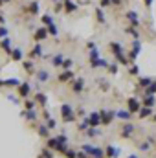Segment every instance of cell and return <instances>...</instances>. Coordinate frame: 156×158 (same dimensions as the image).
<instances>
[{"label":"cell","instance_id":"6da1fadb","mask_svg":"<svg viewBox=\"0 0 156 158\" xmlns=\"http://www.w3.org/2000/svg\"><path fill=\"white\" fill-rule=\"evenodd\" d=\"M61 116H63V121H64V123H74V121H77V114L74 112V107L68 105V103H63V105H61Z\"/></svg>","mask_w":156,"mask_h":158},{"label":"cell","instance_id":"7a4b0ae2","mask_svg":"<svg viewBox=\"0 0 156 158\" xmlns=\"http://www.w3.org/2000/svg\"><path fill=\"white\" fill-rule=\"evenodd\" d=\"M99 114H101V125L103 127H109L116 119V110L114 109H99Z\"/></svg>","mask_w":156,"mask_h":158},{"label":"cell","instance_id":"3957f363","mask_svg":"<svg viewBox=\"0 0 156 158\" xmlns=\"http://www.w3.org/2000/svg\"><path fill=\"white\" fill-rule=\"evenodd\" d=\"M134 131H136V125H134V123L123 121V125H121V129H119V136H121L123 140H129V138H132Z\"/></svg>","mask_w":156,"mask_h":158},{"label":"cell","instance_id":"277c9868","mask_svg":"<svg viewBox=\"0 0 156 158\" xmlns=\"http://www.w3.org/2000/svg\"><path fill=\"white\" fill-rule=\"evenodd\" d=\"M142 107H143V105H142V101H140L136 96H130V98H127V109H129L132 114H138Z\"/></svg>","mask_w":156,"mask_h":158},{"label":"cell","instance_id":"5b68a950","mask_svg":"<svg viewBox=\"0 0 156 158\" xmlns=\"http://www.w3.org/2000/svg\"><path fill=\"white\" fill-rule=\"evenodd\" d=\"M125 19H127V22H129V26H134V28H140V24H142V20H140V17H138V13H136L134 9H129V11L125 13Z\"/></svg>","mask_w":156,"mask_h":158},{"label":"cell","instance_id":"8992f818","mask_svg":"<svg viewBox=\"0 0 156 158\" xmlns=\"http://www.w3.org/2000/svg\"><path fill=\"white\" fill-rule=\"evenodd\" d=\"M109 50H110V53L114 55V59L119 57V55H125V48H123V44H121V42H116V40L109 42Z\"/></svg>","mask_w":156,"mask_h":158},{"label":"cell","instance_id":"52a82bcc","mask_svg":"<svg viewBox=\"0 0 156 158\" xmlns=\"http://www.w3.org/2000/svg\"><path fill=\"white\" fill-rule=\"evenodd\" d=\"M18 98L20 99H28L30 96H31V85H30V81H24L20 86H18Z\"/></svg>","mask_w":156,"mask_h":158},{"label":"cell","instance_id":"ba28073f","mask_svg":"<svg viewBox=\"0 0 156 158\" xmlns=\"http://www.w3.org/2000/svg\"><path fill=\"white\" fill-rule=\"evenodd\" d=\"M50 37V33H48V28L46 26H40L35 30V33H33V40L35 42H42V40H46Z\"/></svg>","mask_w":156,"mask_h":158},{"label":"cell","instance_id":"9c48e42d","mask_svg":"<svg viewBox=\"0 0 156 158\" xmlns=\"http://www.w3.org/2000/svg\"><path fill=\"white\" fill-rule=\"evenodd\" d=\"M70 88H72V92H74V94H77V96H79V94L84 90V79H83V77H76L72 83H70Z\"/></svg>","mask_w":156,"mask_h":158},{"label":"cell","instance_id":"30bf717a","mask_svg":"<svg viewBox=\"0 0 156 158\" xmlns=\"http://www.w3.org/2000/svg\"><path fill=\"white\" fill-rule=\"evenodd\" d=\"M140 52H142V40L134 39V40H132V50L129 52V59H130V61H134V59L140 55Z\"/></svg>","mask_w":156,"mask_h":158},{"label":"cell","instance_id":"8fae6325","mask_svg":"<svg viewBox=\"0 0 156 158\" xmlns=\"http://www.w3.org/2000/svg\"><path fill=\"white\" fill-rule=\"evenodd\" d=\"M74 79H76V74H74L72 70H63V72L59 74L57 81H59V83H72Z\"/></svg>","mask_w":156,"mask_h":158},{"label":"cell","instance_id":"7c38bea8","mask_svg":"<svg viewBox=\"0 0 156 158\" xmlns=\"http://www.w3.org/2000/svg\"><path fill=\"white\" fill-rule=\"evenodd\" d=\"M35 131H37V134H39L40 138H44V140H48V138H50V132H51V131L48 129V125H46L44 121H40L39 125L35 127Z\"/></svg>","mask_w":156,"mask_h":158},{"label":"cell","instance_id":"4fadbf2b","mask_svg":"<svg viewBox=\"0 0 156 158\" xmlns=\"http://www.w3.org/2000/svg\"><path fill=\"white\" fill-rule=\"evenodd\" d=\"M20 116L26 119V121H37V119H39V112H37V109H33V110H26V109H24V110L20 112Z\"/></svg>","mask_w":156,"mask_h":158},{"label":"cell","instance_id":"5bb4252c","mask_svg":"<svg viewBox=\"0 0 156 158\" xmlns=\"http://www.w3.org/2000/svg\"><path fill=\"white\" fill-rule=\"evenodd\" d=\"M116 118L121 119V121H130V119H132V112H130L129 109H117Z\"/></svg>","mask_w":156,"mask_h":158},{"label":"cell","instance_id":"9a60e30c","mask_svg":"<svg viewBox=\"0 0 156 158\" xmlns=\"http://www.w3.org/2000/svg\"><path fill=\"white\" fill-rule=\"evenodd\" d=\"M142 105H143V107H151V109H154L156 96H153V94H145V96L142 98Z\"/></svg>","mask_w":156,"mask_h":158},{"label":"cell","instance_id":"2e32d148","mask_svg":"<svg viewBox=\"0 0 156 158\" xmlns=\"http://www.w3.org/2000/svg\"><path fill=\"white\" fill-rule=\"evenodd\" d=\"M101 127H90L86 132H84V136L86 138H90V140H94V138H101Z\"/></svg>","mask_w":156,"mask_h":158},{"label":"cell","instance_id":"e0dca14e","mask_svg":"<svg viewBox=\"0 0 156 158\" xmlns=\"http://www.w3.org/2000/svg\"><path fill=\"white\" fill-rule=\"evenodd\" d=\"M105 155H107V158H119V147H116V145H107L105 147Z\"/></svg>","mask_w":156,"mask_h":158},{"label":"cell","instance_id":"ac0fdd59","mask_svg":"<svg viewBox=\"0 0 156 158\" xmlns=\"http://www.w3.org/2000/svg\"><path fill=\"white\" fill-rule=\"evenodd\" d=\"M30 57H31V59H35V57H44V48H42L40 42H35L33 50L30 52Z\"/></svg>","mask_w":156,"mask_h":158},{"label":"cell","instance_id":"d6986e66","mask_svg":"<svg viewBox=\"0 0 156 158\" xmlns=\"http://www.w3.org/2000/svg\"><path fill=\"white\" fill-rule=\"evenodd\" d=\"M33 99L37 101V105H40L42 109H46V105H48V96H46L44 92H37V94L33 96Z\"/></svg>","mask_w":156,"mask_h":158},{"label":"cell","instance_id":"ffe728a7","mask_svg":"<svg viewBox=\"0 0 156 158\" xmlns=\"http://www.w3.org/2000/svg\"><path fill=\"white\" fill-rule=\"evenodd\" d=\"M153 116H154V109H151V107H142L140 112H138V118H142V119L153 118Z\"/></svg>","mask_w":156,"mask_h":158},{"label":"cell","instance_id":"44dd1931","mask_svg":"<svg viewBox=\"0 0 156 158\" xmlns=\"http://www.w3.org/2000/svg\"><path fill=\"white\" fill-rule=\"evenodd\" d=\"M35 76H37V81H39V83H48V81L51 79L50 72H48V70H44V68L37 70V74H35Z\"/></svg>","mask_w":156,"mask_h":158},{"label":"cell","instance_id":"7402d4cb","mask_svg":"<svg viewBox=\"0 0 156 158\" xmlns=\"http://www.w3.org/2000/svg\"><path fill=\"white\" fill-rule=\"evenodd\" d=\"M63 4H64V11L66 13H76L79 9V4H76L74 0H63Z\"/></svg>","mask_w":156,"mask_h":158},{"label":"cell","instance_id":"603a6c76","mask_svg":"<svg viewBox=\"0 0 156 158\" xmlns=\"http://www.w3.org/2000/svg\"><path fill=\"white\" fill-rule=\"evenodd\" d=\"M109 61L107 59H103V57H99V59H96V61H90V66L92 68H109Z\"/></svg>","mask_w":156,"mask_h":158},{"label":"cell","instance_id":"cb8c5ba5","mask_svg":"<svg viewBox=\"0 0 156 158\" xmlns=\"http://www.w3.org/2000/svg\"><path fill=\"white\" fill-rule=\"evenodd\" d=\"M88 118H90V125L92 127H101V114H99V110L97 112H90Z\"/></svg>","mask_w":156,"mask_h":158},{"label":"cell","instance_id":"d4e9b609","mask_svg":"<svg viewBox=\"0 0 156 158\" xmlns=\"http://www.w3.org/2000/svg\"><path fill=\"white\" fill-rule=\"evenodd\" d=\"M90 156L92 158H107V155H105V147H97V145H94L92 151H90Z\"/></svg>","mask_w":156,"mask_h":158},{"label":"cell","instance_id":"484cf974","mask_svg":"<svg viewBox=\"0 0 156 158\" xmlns=\"http://www.w3.org/2000/svg\"><path fill=\"white\" fill-rule=\"evenodd\" d=\"M90 127H92V125H90V118H88V116H86V118H81V121L77 123V131L79 132H86Z\"/></svg>","mask_w":156,"mask_h":158},{"label":"cell","instance_id":"4316f807","mask_svg":"<svg viewBox=\"0 0 156 158\" xmlns=\"http://www.w3.org/2000/svg\"><path fill=\"white\" fill-rule=\"evenodd\" d=\"M0 48H2L7 55H11V52H13V48H11V39H9V37L2 39V40H0Z\"/></svg>","mask_w":156,"mask_h":158},{"label":"cell","instance_id":"83f0119b","mask_svg":"<svg viewBox=\"0 0 156 158\" xmlns=\"http://www.w3.org/2000/svg\"><path fill=\"white\" fill-rule=\"evenodd\" d=\"M22 68H24L26 74H30V76L37 74V72H35V63H33V61H22Z\"/></svg>","mask_w":156,"mask_h":158},{"label":"cell","instance_id":"f1b7e54d","mask_svg":"<svg viewBox=\"0 0 156 158\" xmlns=\"http://www.w3.org/2000/svg\"><path fill=\"white\" fill-rule=\"evenodd\" d=\"M22 57H24V52L20 50V48H13V52H11V55H9V59L11 61H22Z\"/></svg>","mask_w":156,"mask_h":158},{"label":"cell","instance_id":"f546056e","mask_svg":"<svg viewBox=\"0 0 156 158\" xmlns=\"http://www.w3.org/2000/svg\"><path fill=\"white\" fill-rule=\"evenodd\" d=\"M20 85H22V81H20V79H17V77L4 79V86H11V88H13V86H17V88H18Z\"/></svg>","mask_w":156,"mask_h":158},{"label":"cell","instance_id":"4dcf8cb0","mask_svg":"<svg viewBox=\"0 0 156 158\" xmlns=\"http://www.w3.org/2000/svg\"><path fill=\"white\" fill-rule=\"evenodd\" d=\"M153 81H154L153 77H140L138 79V86H142V88L145 90V88H149V86L153 85Z\"/></svg>","mask_w":156,"mask_h":158},{"label":"cell","instance_id":"1f68e13d","mask_svg":"<svg viewBox=\"0 0 156 158\" xmlns=\"http://www.w3.org/2000/svg\"><path fill=\"white\" fill-rule=\"evenodd\" d=\"M24 11H30L31 15H37V13H39V2L35 0V2H31V4H28V6L24 7Z\"/></svg>","mask_w":156,"mask_h":158},{"label":"cell","instance_id":"d6a6232c","mask_svg":"<svg viewBox=\"0 0 156 158\" xmlns=\"http://www.w3.org/2000/svg\"><path fill=\"white\" fill-rule=\"evenodd\" d=\"M125 33L130 35L132 39H140V31H138V28H134V26H127V28H125Z\"/></svg>","mask_w":156,"mask_h":158},{"label":"cell","instance_id":"836d02e7","mask_svg":"<svg viewBox=\"0 0 156 158\" xmlns=\"http://www.w3.org/2000/svg\"><path fill=\"white\" fill-rule=\"evenodd\" d=\"M63 63H64V57H63L61 53H57V55H53V57H51V64H53V66L61 68V66H63Z\"/></svg>","mask_w":156,"mask_h":158},{"label":"cell","instance_id":"e575fe53","mask_svg":"<svg viewBox=\"0 0 156 158\" xmlns=\"http://www.w3.org/2000/svg\"><path fill=\"white\" fill-rule=\"evenodd\" d=\"M53 153H55V151H51L50 147H42V149H40V155L37 158H53Z\"/></svg>","mask_w":156,"mask_h":158},{"label":"cell","instance_id":"d590c367","mask_svg":"<svg viewBox=\"0 0 156 158\" xmlns=\"http://www.w3.org/2000/svg\"><path fill=\"white\" fill-rule=\"evenodd\" d=\"M96 17H97V22H99V24H107L105 13H103V7H96Z\"/></svg>","mask_w":156,"mask_h":158},{"label":"cell","instance_id":"8d00e7d4","mask_svg":"<svg viewBox=\"0 0 156 158\" xmlns=\"http://www.w3.org/2000/svg\"><path fill=\"white\" fill-rule=\"evenodd\" d=\"M151 143L147 142V140H142V142H138V149L142 151V153H147V151H151Z\"/></svg>","mask_w":156,"mask_h":158},{"label":"cell","instance_id":"74e56055","mask_svg":"<svg viewBox=\"0 0 156 158\" xmlns=\"http://www.w3.org/2000/svg\"><path fill=\"white\" fill-rule=\"evenodd\" d=\"M24 109L26 110H33V109H37V101L35 99H24Z\"/></svg>","mask_w":156,"mask_h":158},{"label":"cell","instance_id":"f35d334b","mask_svg":"<svg viewBox=\"0 0 156 158\" xmlns=\"http://www.w3.org/2000/svg\"><path fill=\"white\" fill-rule=\"evenodd\" d=\"M40 22H42L44 26H51V24H55V22H53V17H51V15H48V13L40 17Z\"/></svg>","mask_w":156,"mask_h":158},{"label":"cell","instance_id":"ab89813d","mask_svg":"<svg viewBox=\"0 0 156 158\" xmlns=\"http://www.w3.org/2000/svg\"><path fill=\"white\" fill-rule=\"evenodd\" d=\"M55 140H57L59 143H63V145H68V142H70V138H68L64 132H61V134H55Z\"/></svg>","mask_w":156,"mask_h":158},{"label":"cell","instance_id":"60d3db41","mask_svg":"<svg viewBox=\"0 0 156 158\" xmlns=\"http://www.w3.org/2000/svg\"><path fill=\"white\" fill-rule=\"evenodd\" d=\"M46 28H48V33H50L51 37H55V39L59 37V30H57V26H55V24H51V26H46Z\"/></svg>","mask_w":156,"mask_h":158},{"label":"cell","instance_id":"b9f144b4","mask_svg":"<svg viewBox=\"0 0 156 158\" xmlns=\"http://www.w3.org/2000/svg\"><path fill=\"white\" fill-rule=\"evenodd\" d=\"M96 83H97V86H101V90H103V92H107V90H109V83H107L103 77H97Z\"/></svg>","mask_w":156,"mask_h":158},{"label":"cell","instance_id":"7bdbcfd3","mask_svg":"<svg viewBox=\"0 0 156 158\" xmlns=\"http://www.w3.org/2000/svg\"><path fill=\"white\" fill-rule=\"evenodd\" d=\"M44 123L48 125V129H50V131H53V129H57V125H59V123H57V119H55V118H50V119H46Z\"/></svg>","mask_w":156,"mask_h":158},{"label":"cell","instance_id":"ee69618b","mask_svg":"<svg viewBox=\"0 0 156 158\" xmlns=\"http://www.w3.org/2000/svg\"><path fill=\"white\" fill-rule=\"evenodd\" d=\"M101 55H99V48L96 46V48H92L90 50V61H96V59H99Z\"/></svg>","mask_w":156,"mask_h":158},{"label":"cell","instance_id":"f6af8a7d","mask_svg":"<svg viewBox=\"0 0 156 158\" xmlns=\"http://www.w3.org/2000/svg\"><path fill=\"white\" fill-rule=\"evenodd\" d=\"M72 66H74V59H64V63H63V70H72Z\"/></svg>","mask_w":156,"mask_h":158},{"label":"cell","instance_id":"bcb514c9","mask_svg":"<svg viewBox=\"0 0 156 158\" xmlns=\"http://www.w3.org/2000/svg\"><path fill=\"white\" fill-rule=\"evenodd\" d=\"M107 70H109V72H110L112 76H116V74H117V61H114V63H110Z\"/></svg>","mask_w":156,"mask_h":158},{"label":"cell","instance_id":"7dc6e473","mask_svg":"<svg viewBox=\"0 0 156 158\" xmlns=\"http://www.w3.org/2000/svg\"><path fill=\"white\" fill-rule=\"evenodd\" d=\"M77 153H79V151H76V149H70V147H68V151L64 153V156H66V158H77Z\"/></svg>","mask_w":156,"mask_h":158},{"label":"cell","instance_id":"c3c4849f","mask_svg":"<svg viewBox=\"0 0 156 158\" xmlns=\"http://www.w3.org/2000/svg\"><path fill=\"white\" fill-rule=\"evenodd\" d=\"M138 72H140L138 64H130V66H129V74H130V76H138Z\"/></svg>","mask_w":156,"mask_h":158},{"label":"cell","instance_id":"681fc988","mask_svg":"<svg viewBox=\"0 0 156 158\" xmlns=\"http://www.w3.org/2000/svg\"><path fill=\"white\" fill-rule=\"evenodd\" d=\"M6 98H7L11 103H15V105H18V103H20V98H17V96H13V94H6Z\"/></svg>","mask_w":156,"mask_h":158},{"label":"cell","instance_id":"f907efd6","mask_svg":"<svg viewBox=\"0 0 156 158\" xmlns=\"http://www.w3.org/2000/svg\"><path fill=\"white\" fill-rule=\"evenodd\" d=\"M7 33H9V31H7V28H6V26H0V40L6 39V37H7Z\"/></svg>","mask_w":156,"mask_h":158},{"label":"cell","instance_id":"816d5d0a","mask_svg":"<svg viewBox=\"0 0 156 158\" xmlns=\"http://www.w3.org/2000/svg\"><path fill=\"white\" fill-rule=\"evenodd\" d=\"M109 6H112L110 0H99V7H109Z\"/></svg>","mask_w":156,"mask_h":158},{"label":"cell","instance_id":"f5cc1de1","mask_svg":"<svg viewBox=\"0 0 156 158\" xmlns=\"http://www.w3.org/2000/svg\"><path fill=\"white\" fill-rule=\"evenodd\" d=\"M145 140H147V142H149L151 145H156V136H153V134H149V136H147Z\"/></svg>","mask_w":156,"mask_h":158},{"label":"cell","instance_id":"db71d44e","mask_svg":"<svg viewBox=\"0 0 156 158\" xmlns=\"http://www.w3.org/2000/svg\"><path fill=\"white\" fill-rule=\"evenodd\" d=\"M42 118H44V121L51 118V114H50V110H48V109H44V110H42Z\"/></svg>","mask_w":156,"mask_h":158},{"label":"cell","instance_id":"11a10c76","mask_svg":"<svg viewBox=\"0 0 156 158\" xmlns=\"http://www.w3.org/2000/svg\"><path fill=\"white\" fill-rule=\"evenodd\" d=\"M143 2H145V7H147V9H151V7H153V2H154V0H143Z\"/></svg>","mask_w":156,"mask_h":158},{"label":"cell","instance_id":"9f6ffc18","mask_svg":"<svg viewBox=\"0 0 156 158\" xmlns=\"http://www.w3.org/2000/svg\"><path fill=\"white\" fill-rule=\"evenodd\" d=\"M112 2V6H121V0H110Z\"/></svg>","mask_w":156,"mask_h":158},{"label":"cell","instance_id":"6f0895ef","mask_svg":"<svg viewBox=\"0 0 156 158\" xmlns=\"http://www.w3.org/2000/svg\"><path fill=\"white\" fill-rule=\"evenodd\" d=\"M0 26H6V19H4L2 15H0Z\"/></svg>","mask_w":156,"mask_h":158},{"label":"cell","instance_id":"680465c9","mask_svg":"<svg viewBox=\"0 0 156 158\" xmlns=\"http://www.w3.org/2000/svg\"><path fill=\"white\" fill-rule=\"evenodd\" d=\"M127 158H140V156H138V155H129Z\"/></svg>","mask_w":156,"mask_h":158},{"label":"cell","instance_id":"91938a15","mask_svg":"<svg viewBox=\"0 0 156 158\" xmlns=\"http://www.w3.org/2000/svg\"><path fill=\"white\" fill-rule=\"evenodd\" d=\"M4 4H6V2H4V0H0V7H2V6H4Z\"/></svg>","mask_w":156,"mask_h":158},{"label":"cell","instance_id":"94428289","mask_svg":"<svg viewBox=\"0 0 156 158\" xmlns=\"http://www.w3.org/2000/svg\"><path fill=\"white\" fill-rule=\"evenodd\" d=\"M153 121H154V123H156V112H154V116H153Z\"/></svg>","mask_w":156,"mask_h":158},{"label":"cell","instance_id":"6125c7cd","mask_svg":"<svg viewBox=\"0 0 156 158\" xmlns=\"http://www.w3.org/2000/svg\"><path fill=\"white\" fill-rule=\"evenodd\" d=\"M51 2H55V4H57V2H63V0H51Z\"/></svg>","mask_w":156,"mask_h":158},{"label":"cell","instance_id":"be15d7a7","mask_svg":"<svg viewBox=\"0 0 156 158\" xmlns=\"http://www.w3.org/2000/svg\"><path fill=\"white\" fill-rule=\"evenodd\" d=\"M0 86H4V81H2V79H0Z\"/></svg>","mask_w":156,"mask_h":158},{"label":"cell","instance_id":"e7e4bbea","mask_svg":"<svg viewBox=\"0 0 156 158\" xmlns=\"http://www.w3.org/2000/svg\"><path fill=\"white\" fill-rule=\"evenodd\" d=\"M4 2H6V4H7V2H11V0H4Z\"/></svg>","mask_w":156,"mask_h":158},{"label":"cell","instance_id":"03108f58","mask_svg":"<svg viewBox=\"0 0 156 158\" xmlns=\"http://www.w3.org/2000/svg\"><path fill=\"white\" fill-rule=\"evenodd\" d=\"M90 158H92V156H90Z\"/></svg>","mask_w":156,"mask_h":158}]
</instances>
